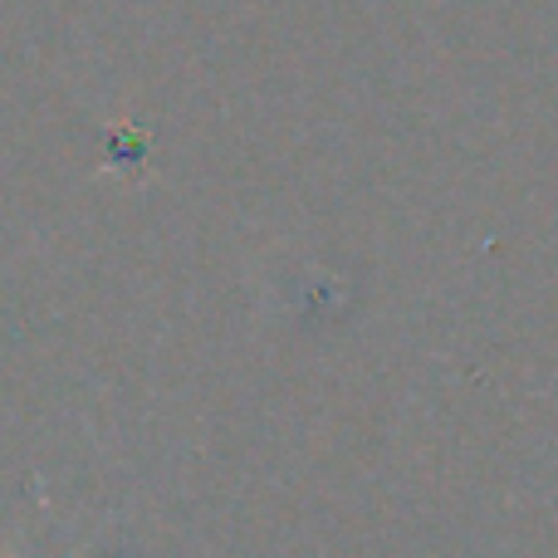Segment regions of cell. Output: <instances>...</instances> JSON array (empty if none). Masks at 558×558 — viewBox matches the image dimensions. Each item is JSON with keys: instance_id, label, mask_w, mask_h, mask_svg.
<instances>
[{"instance_id": "cell-1", "label": "cell", "mask_w": 558, "mask_h": 558, "mask_svg": "<svg viewBox=\"0 0 558 558\" xmlns=\"http://www.w3.org/2000/svg\"><path fill=\"white\" fill-rule=\"evenodd\" d=\"M69 558H74V554H69Z\"/></svg>"}]
</instances>
